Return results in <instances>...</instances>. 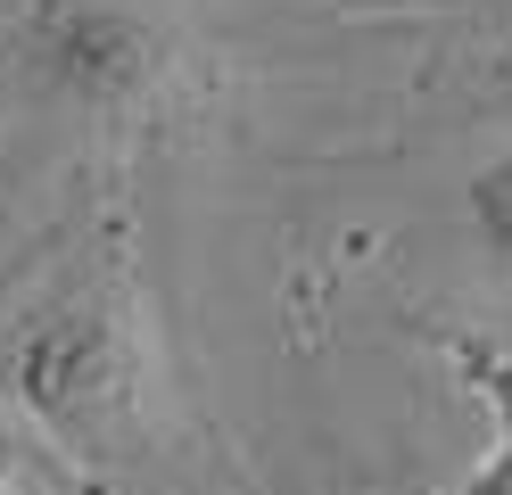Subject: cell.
Here are the masks:
<instances>
[{
    "instance_id": "1",
    "label": "cell",
    "mask_w": 512,
    "mask_h": 495,
    "mask_svg": "<svg viewBox=\"0 0 512 495\" xmlns=\"http://www.w3.org/2000/svg\"><path fill=\"white\" fill-rule=\"evenodd\" d=\"M9 396L34 413L58 446L91 462L141 454L149 413H157V347H149V306L124 231L108 223L50 297L17 322L9 339Z\"/></svg>"
},
{
    "instance_id": "2",
    "label": "cell",
    "mask_w": 512,
    "mask_h": 495,
    "mask_svg": "<svg viewBox=\"0 0 512 495\" xmlns=\"http://www.w3.org/2000/svg\"><path fill=\"white\" fill-rule=\"evenodd\" d=\"M17 50L25 75L83 116H157L182 83V42L141 0H34Z\"/></svg>"
},
{
    "instance_id": "3",
    "label": "cell",
    "mask_w": 512,
    "mask_h": 495,
    "mask_svg": "<svg viewBox=\"0 0 512 495\" xmlns=\"http://www.w3.org/2000/svg\"><path fill=\"white\" fill-rule=\"evenodd\" d=\"M455 372L471 380V396H479L488 421H496L488 454L455 479V495H512V355L488 347V339H463V347H455Z\"/></svg>"
},
{
    "instance_id": "4",
    "label": "cell",
    "mask_w": 512,
    "mask_h": 495,
    "mask_svg": "<svg viewBox=\"0 0 512 495\" xmlns=\"http://www.w3.org/2000/svg\"><path fill=\"white\" fill-rule=\"evenodd\" d=\"M463 240L496 281H512V149H496L463 182Z\"/></svg>"
},
{
    "instance_id": "5",
    "label": "cell",
    "mask_w": 512,
    "mask_h": 495,
    "mask_svg": "<svg viewBox=\"0 0 512 495\" xmlns=\"http://www.w3.org/2000/svg\"><path fill=\"white\" fill-rule=\"evenodd\" d=\"M0 495H42V487H34V479H17L9 462H0Z\"/></svg>"
},
{
    "instance_id": "6",
    "label": "cell",
    "mask_w": 512,
    "mask_h": 495,
    "mask_svg": "<svg viewBox=\"0 0 512 495\" xmlns=\"http://www.w3.org/2000/svg\"><path fill=\"white\" fill-rule=\"evenodd\" d=\"M339 495H422V487H339Z\"/></svg>"
}]
</instances>
